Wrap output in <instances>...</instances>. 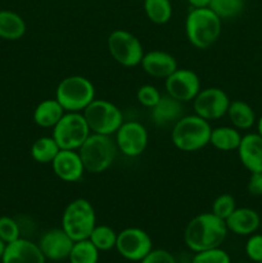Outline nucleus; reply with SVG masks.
I'll return each mask as SVG.
<instances>
[{
    "label": "nucleus",
    "mask_w": 262,
    "mask_h": 263,
    "mask_svg": "<svg viewBox=\"0 0 262 263\" xmlns=\"http://www.w3.org/2000/svg\"><path fill=\"white\" fill-rule=\"evenodd\" d=\"M257 130H258V134L262 136V116L259 117V120L257 121Z\"/></svg>",
    "instance_id": "obj_39"
},
{
    "label": "nucleus",
    "mask_w": 262,
    "mask_h": 263,
    "mask_svg": "<svg viewBox=\"0 0 262 263\" xmlns=\"http://www.w3.org/2000/svg\"><path fill=\"white\" fill-rule=\"evenodd\" d=\"M236 151L241 164L251 174L262 172V136L258 133L241 136L240 144Z\"/></svg>",
    "instance_id": "obj_18"
},
{
    "label": "nucleus",
    "mask_w": 262,
    "mask_h": 263,
    "mask_svg": "<svg viewBox=\"0 0 262 263\" xmlns=\"http://www.w3.org/2000/svg\"><path fill=\"white\" fill-rule=\"evenodd\" d=\"M226 115L229 116L231 125L236 130H248L256 123V113L253 108L243 100L230 102Z\"/></svg>",
    "instance_id": "obj_23"
},
{
    "label": "nucleus",
    "mask_w": 262,
    "mask_h": 263,
    "mask_svg": "<svg viewBox=\"0 0 262 263\" xmlns=\"http://www.w3.org/2000/svg\"><path fill=\"white\" fill-rule=\"evenodd\" d=\"M140 66L143 71L151 77L163 80L179 68L175 57L163 50H152L144 53Z\"/></svg>",
    "instance_id": "obj_17"
},
{
    "label": "nucleus",
    "mask_w": 262,
    "mask_h": 263,
    "mask_svg": "<svg viewBox=\"0 0 262 263\" xmlns=\"http://www.w3.org/2000/svg\"><path fill=\"white\" fill-rule=\"evenodd\" d=\"M236 203L235 198L231 194H221L213 200L212 203V213L221 220L225 221L231 213L235 211Z\"/></svg>",
    "instance_id": "obj_30"
},
{
    "label": "nucleus",
    "mask_w": 262,
    "mask_h": 263,
    "mask_svg": "<svg viewBox=\"0 0 262 263\" xmlns=\"http://www.w3.org/2000/svg\"><path fill=\"white\" fill-rule=\"evenodd\" d=\"M259 229H261V230H262V217H261V226H259Z\"/></svg>",
    "instance_id": "obj_40"
},
{
    "label": "nucleus",
    "mask_w": 262,
    "mask_h": 263,
    "mask_svg": "<svg viewBox=\"0 0 262 263\" xmlns=\"http://www.w3.org/2000/svg\"><path fill=\"white\" fill-rule=\"evenodd\" d=\"M229 231L240 236H248L256 233L261 226V217L252 208H235L225 220Z\"/></svg>",
    "instance_id": "obj_19"
},
{
    "label": "nucleus",
    "mask_w": 262,
    "mask_h": 263,
    "mask_svg": "<svg viewBox=\"0 0 262 263\" xmlns=\"http://www.w3.org/2000/svg\"><path fill=\"white\" fill-rule=\"evenodd\" d=\"M241 135L239 130L235 127H229V126H221V127L212 128L211 131L210 144L221 152H231L236 151L240 144Z\"/></svg>",
    "instance_id": "obj_24"
},
{
    "label": "nucleus",
    "mask_w": 262,
    "mask_h": 263,
    "mask_svg": "<svg viewBox=\"0 0 262 263\" xmlns=\"http://www.w3.org/2000/svg\"><path fill=\"white\" fill-rule=\"evenodd\" d=\"M222 20L211 8H193L185 21L189 43L197 49H208L221 35Z\"/></svg>",
    "instance_id": "obj_2"
},
{
    "label": "nucleus",
    "mask_w": 262,
    "mask_h": 263,
    "mask_svg": "<svg viewBox=\"0 0 262 263\" xmlns=\"http://www.w3.org/2000/svg\"><path fill=\"white\" fill-rule=\"evenodd\" d=\"M229 105H230V99L220 87L200 89L197 97L193 99L194 113L207 121L222 118L228 113Z\"/></svg>",
    "instance_id": "obj_11"
},
{
    "label": "nucleus",
    "mask_w": 262,
    "mask_h": 263,
    "mask_svg": "<svg viewBox=\"0 0 262 263\" xmlns=\"http://www.w3.org/2000/svg\"><path fill=\"white\" fill-rule=\"evenodd\" d=\"M259 263H262V262H259Z\"/></svg>",
    "instance_id": "obj_41"
},
{
    "label": "nucleus",
    "mask_w": 262,
    "mask_h": 263,
    "mask_svg": "<svg viewBox=\"0 0 262 263\" xmlns=\"http://www.w3.org/2000/svg\"><path fill=\"white\" fill-rule=\"evenodd\" d=\"M211 0H188L193 8H205L210 5Z\"/></svg>",
    "instance_id": "obj_37"
},
{
    "label": "nucleus",
    "mask_w": 262,
    "mask_h": 263,
    "mask_svg": "<svg viewBox=\"0 0 262 263\" xmlns=\"http://www.w3.org/2000/svg\"><path fill=\"white\" fill-rule=\"evenodd\" d=\"M66 110L63 109L58 100L54 99H45L36 105L33 110V122L43 128L54 127L59 122Z\"/></svg>",
    "instance_id": "obj_21"
},
{
    "label": "nucleus",
    "mask_w": 262,
    "mask_h": 263,
    "mask_svg": "<svg viewBox=\"0 0 262 263\" xmlns=\"http://www.w3.org/2000/svg\"><path fill=\"white\" fill-rule=\"evenodd\" d=\"M116 249L123 258L140 262L153 249V241L143 229L127 228L117 234Z\"/></svg>",
    "instance_id": "obj_10"
},
{
    "label": "nucleus",
    "mask_w": 262,
    "mask_h": 263,
    "mask_svg": "<svg viewBox=\"0 0 262 263\" xmlns=\"http://www.w3.org/2000/svg\"><path fill=\"white\" fill-rule=\"evenodd\" d=\"M55 99L66 112H84L95 99V87L86 77L68 76L57 86Z\"/></svg>",
    "instance_id": "obj_6"
},
{
    "label": "nucleus",
    "mask_w": 262,
    "mask_h": 263,
    "mask_svg": "<svg viewBox=\"0 0 262 263\" xmlns=\"http://www.w3.org/2000/svg\"><path fill=\"white\" fill-rule=\"evenodd\" d=\"M97 226V215L91 203L84 198H77L67 204L62 216V229L73 241L89 239Z\"/></svg>",
    "instance_id": "obj_5"
},
{
    "label": "nucleus",
    "mask_w": 262,
    "mask_h": 263,
    "mask_svg": "<svg viewBox=\"0 0 262 263\" xmlns=\"http://www.w3.org/2000/svg\"><path fill=\"white\" fill-rule=\"evenodd\" d=\"M5 246H7V244H5L4 241H3L2 239H0V261H2V257H3V253H4Z\"/></svg>",
    "instance_id": "obj_38"
},
{
    "label": "nucleus",
    "mask_w": 262,
    "mask_h": 263,
    "mask_svg": "<svg viewBox=\"0 0 262 263\" xmlns=\"http://www.w3.org/2000/svg\"><path fill=\"white\" fill-rule=\"evenodd\" d=\"M108 50L112 58L123 67H136L141 63L144 49L140 40L126 30H115L107 40Z\"/></svg>",
    "instance_id": "obj_9"
},
{
    "label": "nucleus",
    "mask_w": 262,
    "mask_h": 263,
    "mask_svg": "<svg viewBox=\"0 0 262 263\" xmlns=\"http://www.w3.org/2000/svg\"><path fill=\"white\" fill-rule=\"evenodd\" d=\"M162 94L159 92V90L157 89L153 85H143V86L139 87L138 92H136V99L140 103L143 107L145 108H153L157 103L161 99Z\"/></svg>",
    "instance_id": "obj_33"
},
{
    "label": "nucleus",
    "mask_w": 262,
    "mask_h": 263,
    "mask_svg": "<svg viewBox=\"0 0 262 263\" xmlns=\"http://www.w3.org/2000/svg\"><path fill=\"white\" fill-rule=\"evenodd\" d=\"M225 221L212 212L195 216L186 225L184 231V241L194 253L221 247L228 236Z\"/></svg>",
    "instance_id": "obj_1"
},
{
    "label": "nucleus",
    "mask_w": 262,
    "mask_h": 263,
    "mask_svg": "<svg viewBox=\"0 0 262 263\" xmlns=\"http://www.w3.org/2000/svg\"><path fill=\"white\" fill-rule=\"evenodd\" d=\"M51 167L55 176L64 182L80 181L86 171L79 152L67 149L59 151L54 161L51 162Z\"/></svg>",
    "instance_id": "obj_15"
},
{
    "label": "nucleus",
    "mask_w": 262,
    "mask_h": 263,
    "mask_svg": "<svg viewBox=\"0 0 262 263\" xmlns=\"http://www.w3.org/2000/svg\"><path fill=\"white\" fill-rule=\"evenodd\" d=\"M61 148L58 146L53 136H43L33 141L31 146V157L40 164H48L54 161Z\"/></svg>",
    "instance_id": "obj_25"
},
{
    "label": "nucleus",
    "mask_w": 262,
    "mask_h": 263,
    "mask_svg": "<svg viewBox=\"0 0 262 263\" xmlns=\"http://www.w3.org/2000/svg\"><path fill=\"white\" fill-rule=\"evenodd\" d=\"M46 258L38 244L27 239H17L7 244L3 253V263H45Z\"/></svg>",
    "instance_id": "obj_16"
},
{
    "label": "nucleus",
    "mask_w": 262,
    "mask_h": 263,
    "mask_svg": "<svg viewBox=\"0 0 262 263\" xmlns=\"http://www.w3.org/2000/svg\"><path fill=\"white\" fill-rule=\"evenodd\" d=\"M166 94L181 103L193 102L200 91V80L195 72L188 68H177L164 80Z\"/></svg>",
    "instance_id": "obj_13"
},
{
    "label": "nucleus",
    "mask_w": 262,
    "mask_h": 263,
    "mask_svg": "<svg viewBox=\"0 0 262 263\" xmlns=\"http://www.w3.org/2000/svg\"><path fill=\"white\" fill-rule=\"evenodd\" d=\"M89 240L99 252H107L116 248L117 233L108 225H97L90 234Z\"/></svg>",
    "instance_id": "obj_28"
},
{
    "label": "nucleus",
    "mask_w": 262,
    "mask_h": 263,
    "mask_svg": "<svg viewBox=\"0 0 262 263\" xmlns=\"http://www.w3.org/2000/svg\"><path fill=\"white\" fill-rule=\"evenodd\" d=\"M192 263H231V259L230 256L218 247V248L197 252L193 257Z\"/></svg>",
    "instance_id": "obj_32"
},
{
    "label": "nucleus",
    "mask_w": 262,
    "mask_h": 263,
    "mask_svg": "<svg viewBox=\"0 0 262 263\" xmlns=\"http://www.w3.org/2000/svg\"><path fill=\"white\" fill-rule=\"evenodd\" d=\"M247 187L252 195H262V172H252Z\"/></svg>",
    "instance_id": "obj_36"
},
{
    "label": "nucleus",
    "mask_w": 262,
    "mask_h": 263,
    "mask_svg": "<svg viewBox=\"0 0 262 263\" xmlns=\"http://www.w3.org/2000/svg\"><path fill=\"white\" fill-rule=\"evenodd\" d=\"M182 103L166 94L162 95L159 102L151 108V118L154 125L166 127L175 125L182 117Z\"/></svg>",
    "instance_id": "obj_20"
},
{
    "label": "nucleus",
    "mask_w": 262,
    "mask_h": 263,
    "mask_svg": "<svg viewBox=\"0 0 262 263\" xmlns=\"http://www.w3.org/2000/svg\"><path fill=\"white\" fill-rule=\"evenodd\" d=\"M26 22L13 10H0V39L9 41L20 40L26 33Z\"/></svg>",
    "instance_id": "obj_22"
},
{
    "label": "nucleus",
    "mask_w": 262,
    "mask_h": 263,
    "mask_svg": "<svg viewBox=\"0 0 262 263\" xmlns=\"http://www.w3.org/2000/svg\"><path fill=\"white\" fill-rule=\"evenodd\" d=\"M149 135L145 126L138 121H127L116 133V145L126 157L135 158L141 156L148 146Z\"/></svg>",
    "instance_id": "obj_12"
},
{
    "label": "nucleus",
    "mask_w": 262,
    "mask_h": 263,
    "mask_svg": "<svg viewBox=\"0 0 262 263\" xmlns=\"http://www.w3.org/2000/svg\"><path fill=\"white\" fill-rule=\"evenodd\" d=\"M91 134L82 112H66L53 127V138L61 149L79 151Z\"/></svg>",
    "instance_id": "obj_8"
},
{
    "label": "nucleus",
    "mask_w": 262,
    "mask_h": 263,
    "mask_svg": "<svg viewBox=\"0 0 262 263\" xmlns=\"http://www.w3.org/2000/svg\"><path fill=\"white\" fill-rule=\"evenodd\" d=\"M68 259L69 263H98L99 251L89 239L74 241Z\"/></svg>",
    "instance_id": "obj_27"
},
{
    "label": "nucleus",
    "mask_w": 262,
    "mask_h": 263,
    "mask_svg": "<svg viewBox=\"0 0 262 263\" xmlns=\"http://www.w3.org/2000/svg\"><path fill=\"white\" fill-rule=\"evenodd\" d=\"M212 127L210 121L199 117L194 113L190 116H182L174 125L171 133L172 144L179 151L198 152L210 144Z\"/></svg>",
    "instance_id": "obj_3"
},
{
    "label": "nucleus",
    "mask_w": 262,
    "mask_h": 263,
    "mask_svg": "<svg viewBox=\"0 0 262 263\" xmlns=\"http://www.w3.org/2000/svg\"><path fill=\"white\" fill-rule=\"evenodd\" d=\"M92 134L112 136L123 123V115L116 104L105 99H94L82 112Z\"/></svg>",
    "instance_id": "obj_7"
},
{
    "label": "nucleus",
    "mask_w": 262,
    "mask_h": 263,
    "mask_svg": "<svg viewBox=\"0 0 262 263\" xmlns=\"http://www.w3.org/2000/svg\"><path fill=\"white\" fill-rule=\"evenodd\" d=\"M21 238V229L17 221L9 216H2L0 217V239L5 244Z\"/></svg>",
    "instance_id": "obj_31"
},
{
    "label": "nucleus",
    "mask_w": 262,
    "mask_h": 263,
    "mask_svg": "<svg viewBox=\"0 0 262 263\" xmlns=\"http://www.w3.org/2000/svg\"><path fill=\"white\" fill-rule=\"evenodd\" d=\"M74 241L67 235L63 229H50L41 235L39 240V248L44 257L50 261L58 262L68 259Z\"/></svg>",
    "instance_id": "obj_14"
},
{
    "label": "nucleus",
    "mask_w": 262,
    "mask_h": 263,
    "mask_svg": "<svg viewBox=\"0 0 262 263\" xmlns=\"http://www.w3.org/2000/svg\"><path fill=\"white\" fill-rule=\"evenodd\" d=\"M117 151L116 141L110 136L91 133L77 152L81 157L85 170L97 175L107 171L112 166Z\"/></svg>",
    "instance_id": "obj_4"
},
{
    "label": "nucleus",
    "mask_w": 262,
    "mask_h": 263,
    "mask_svg": "<svg viewBox=\"0 0 262 263\" xmlns=\"http://www.w3.org/2000/svg\"><path fill=\"white\" fill-rule=\"evenodd\" d=\"M208 8L221 20H231L241 14L246 8V0H211Z\"/></svg>",
    "instance_id": "obj_29"
},
{
    "label": "nucleus",
    "mask_w": 262,
    "mask_h": 263,
    "mask_svg": "<svg viewBox=\"0 0 262 263\" xmlns=\"http://www.w3.org/2000/svg\"><path fill=\"white\" fill-rule=\"evenodd\" d=\"M144 12L151 22L164 25L172 18V4L170 0H144Z\"/></svg>",
    "instance_id": "obj_26"
},
{
    "label": "nucleus",
    "mask_w": 262,
    "mask_h": 263,
    "mask_svg": "<svg viewBox=\"0 0 262 263\" xmlns=\"http://www.w3.org/2000/svg\"><path fill=\"white\" fill-rule=\"evenodd\" d=\"M140 263H176V259L166 249H152Z\"/></svg>",
    "instance_id": "obj_35"
},
{
    "label": "nucleus",
    "mask_w": 262,
    "mask_h": 263,
    "mask_svg": "<svg viewBox=\"0 0 262 263\" xmlns=\"http://www.w3.org/2000/svg\"><path fill=\"white\" fill-rule=\"evenodd\" d=\"M246 254L251 261L262 262V234H252L246 243Z\"/></svg>",
    "instance_id": "obj_34"
}]
</instances>
